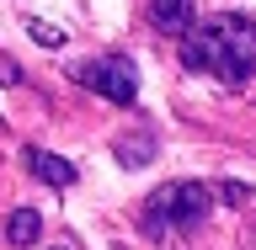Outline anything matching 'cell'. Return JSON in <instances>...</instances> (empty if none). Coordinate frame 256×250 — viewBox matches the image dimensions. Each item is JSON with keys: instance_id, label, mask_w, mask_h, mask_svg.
<instances>
[{"instance_id": "1", "label": "cell", "mask_w": 256, "mask_h": 250, "mask_svg": "<svg viewBox=\"0 0 256 250\" xmlns=\"http://www.w3.org/2000/svg\"><path fill=\"white\" fill-rule=\"evenodd\" d=\"M182 64L187 69H208L224 85H246L256 69V21L246 11H219L182 32Z\"/></svg>"}, {"instance_id": "2", "label": "cell", "mask_w": 256, "mask_h": 250, "mask_svg": "<svg viewBox=\"0 0 256 250\" xmlns=\"http://www.w3.org/2000/svg\"><path fill=\"white\" fill-rule=\"evenodd\" d=\"M208 213H214V197H208L203 181H171V187L150 192V203H144V213H139V229L150 240L192 235V229H203Z\"/></svg>"}, {"instance_id": "3", "label": "cell", "mask_w": 256, "mask_h": 250, "mask_svg": "<svg viewBox=\"0 0 256 250\" xmlns=\"http://www.w3.org/2000/svg\"><path fill=\"white\" fill-rule=\"evenodd\" d=\"M75 80L86 85V91H96L102 101H118V107H134V101H139V69H134L123 53L75 64Z\"/></svg>"}, {"instance_id": "4", "label": "cell", "mask_w": 256, "mask_h": 250, "mask_svg": "<svg viewBox=\"0 0 256 250\" xmlns=\"http://www.w3.org/2000/svg\"><path fill=\"white\" fill-rule=\"evenodd\" d=\"M27 171L38 181H48V187H75V165L59 160V155H48V149H27Z\"/></svg>"}, {"instance_id": "5", "label": "cell", "mask_w": 256, "mask_h": 250, "mask_svg": "<svg viewBox=\"0 0 256 250\" xmlns=\"http://www.w3.org/2000/svg\"><path fill=\"white\" fill-rule=\"evenodd\" d=\"M150 21L160 32H192V0H150Z\"/></svg>"}, {"instance_id": "6", "label": "cell", "mask_w": 256, "mask_h": 250, "mask_svg": "<svg viewBox=\"0 0 256 250\" xmlns=\"http://www.w3.org/2000/svg\"><path fill=\"white\" fill-rule=\"evenodd\" d=\"M6 240H11L16 250L38 245V240H43V213H38V208H16L11 219H6Z\"/></svg>"}, {"instance_id": "7", "label": "cell", "mask_w": 256, "mask_h": 250, "mask_svg": "<svg viewBox=\"0 0 256 250\" xmlns=\"http://www.w3.org/2000/svg\"><path fill=\"white\" fill-rule=\"evenodd\" d=\"M112 155H118V165L139 171V165H150V160H155V133H134V139H123Z\"/></svg>"}, {"instance_id": "8", "label": "cell", "mask_w": 256, "mask_h": 250, "mask_svg": "<svg viewBox=\"0 0 256 250\" xmlns=\"http://www.w3.org/2000/svg\"><path fill=\"white\" fill-rule=\"evenodd\" d=\"M256 192L251 187H240V181H219V203H230V208H246Z\"/></svg>"}, {"instance_id": "9", "label": "cell", "mask_w": 256, "mask_h": 250, "mask_svg": "<svg viewBox=\"0 0 256 250\" xmlns=\"http://www.w3.org/2000/svg\"><path fill=\"white\" fill-rule=\"evenodd\" d=\"M27 32H32L43 48H64V32H59V27H48V21H27Z\"/></svg>"}]
</instances>
